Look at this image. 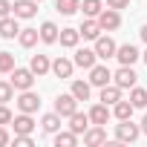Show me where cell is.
Listing matches in <instances>:
<instances>
[{"instance_id":"1","label":"cell","mask_w":147,"mask_h":147,"mask_svg":"<svg viewBox=\"0 0 147 147\" xmlns=\"http://www.w3.org/2000/svg\"><path fill=\"white\" fill-rule=\"evenodd\" d=\"M138 136H141V124H133V118H127V121H118V124H115V141L133 144Z\"/></svg>"},{"instance_id":"2","label":"cell","mask_w":147,"mask_h":147,"mask_svg":"<svg viewBox=\"0 0 147 147\" xmlns=\"http://www.w3.org/2000/svg\"><path fill=\"white\" fill-rule=\"evenodd\" d=\"M136 81H138V75H136V69H133V66H124V63H121V66L113 72V84H118L121 90H133Z\"/></svg>"},{"instance_id":"3","label":"cell","mask_w":147,"mask_h":147,"mask_svg":"<svg viewBox=\"0 0 147 147\" xmlns=\"http://www.w3.org/2000/svg\"><path fill=\"white\" fill-rule=\"evenodd\" d=\"M32 84H35V72L32 69H23V66H15L12 69V87L15 90H32Z\"/></svg>"},{"instance_id":"4","label":"cell","mask_w":147,"mask_h":147,"mask_svg":"<svg viewBox=\"0 0 147 147\" xmlns=\"http://www.w3.org/2000/svg\"><path fill=\"white\" fill-rule=\"evenodd\" d=\"M75 110H78V98L72 95V92H66V95H58V98H55V113H58L61 118H69Z\"/></svg>"},{"instance_id":"5","label":"cell","mask_w":147,"mask_h":147,"mask_svg":"<svg viewBox=\"0 0 147 147\" xmlns=\"http://www.w3.org/2000/svg\"><path fill=\"white\" fill-rule=\"evenodd\" d=\"M115 52H118V46H115V40H113L110 35H98V38H95V55H98V58L110 61V58H115Z\"/></svg>"},{"instance_id":"6","label":"cell","mask_w":147,"mask_h":147,"mask_svg":"<svg viewBox=\"0 0 147 147\" xmlns=\"http://www.w3.org/2000/svg\"><path fill=\"white\" fill-rule=\"evenodd\" d=\"M98 23H101V29L104 32H115L118 26H121V15H118V9H104L101 15H98Z\"/></svg>"},{"instance_id":"7","label":"cell","mask_w":147,"mask_h":147,"mask_svg":"<svg viewBox=\"0 0 147 147\" xmlns=\"http://www.w3.org/2000/svg\"><path fill=\"white\" fill-rule=\"evenodd\" d=\"M38 107H40V95L32 92V90H23L20 98H18V110L20 113H38Z\"/></svg>"},{"instance_id":"8","label":"cell","mask_w":147,"mask_h":147,"mask_svg":"<svg viewBox=\"0 0 147 147\" xmlns=\"http://www.w3.org/2000/svg\"><path fill=\"white\" fill-rule=\"evenodd\" d=\"M90 84L92 87H107V84H113V72L107 69V66H101V63H95L92 69H90Z\"/></svg>"},{"instance_id":"9","label":"cell","mask_w":147,"mask_h":147,"mask_svg":"<svg viewBox=\"0 0 147 147\" xmlns=\"http://www.w3.org/2000/svg\"><path fill=\"white\" fill-rule=\"evenodd\" d=\"M15 18H20V20H29V18H35L38 15V0H15Z\"/></svg>"},{"instance_id":"10","label":"cell","mask_w":147,"mask_h":147,"mask_svg":"<svg viewBox=\"0 0 147 147\" xmlns=\"http://www.w3.org/2000/svg\"><path fill=\"white\" fill-rule=\"evenodd\" d=\"M115 58H118V63H124V66H133V63L141 58V52H138L133 43H121V46H118V52H115Z\"/></svg>"},{"instance_id":"11","label":"cell","mask_w":147,"mask_h":147,"mask_svg":"<svg viewBox=\"0 0 147 147\" xmlns=\"http://www.w3.org/2000/svg\"><path fill=\"white\" fill-rule=\"evenodd\" d=\"M12 124H15V136H32V130H35L32 113H20V115H15Z\"/></svg>"},{"instance_id":"12","label":"cell","mask_w":147,"mask_h":147,"mask_svg":"<svg viewBox=\"0 0 147 147\" xmlns=\"http://www.w3.org/2000/svg\"><path fill=\"white\" fill-rule=\"evenodd\" d=\"M90 124H92V121H90V113L84 115V113L75 110V113L69 115V130H72V133H78V136H84V133L90 130Z\"/></svg>"},{"instance_id":"13","label":"cell","mask_w":147,"mask_h":147,"mask_svg":"<svg viewBox=\"0 0 147 147\" xmlns=\"http://www.w3.org/2000/svg\"><path fill=\"white\" fill-rule=\"evenodd\" d=\"M107 141V130L101 127V124H92L87 133H84V144H90V147H98V144H104Z\"/></svg>"},{"instance_id":"14","label":"cell","mask_w":147,"mask_h":147,"mask_svg":"<svg viewBox=\"0 0 147 147\" xmlns=\"http://www.w3.org/2000/svg\"><path fill=\"white\" fill-rule=\"evenodd\" d=\"M18 35H20L18 18H0V38H6V40H15Z\"/></svg>"},{"instance_id":"15","label":"cell","mask_w":147,"mask_h":147,"mask_svg":"<svg viewBox=\"0 0 147 147\" xmlns=\"http://www.w3.org/2000/svg\"><path fill=\"white\" fill-rule=\"evenodd\" d=\"M110 115H113V113H110V104H104V101L95 104V107H90V121H92V124H101V127H104V124L110 121Z\"/></svg>"},{"instance_id":"16","label":"cell","mask_w":147,"mask_h":147,"mask_svg":"<svg viewBox=\"0 0 147 147\" xmlns=\"http://www.w3.org/2000/svg\"><path fill=\"white\" fill-rule=\"evenodd\" d=\"M72 69H75V61H69V58H58V61H52V72L58 78H72Z\"/></svg>"},{"instance_id":"17","label":"cell","mask_w":147,"mask_h":147,"mask_svg":"<svg viewBox=\"0 0 147 147\" xmlns=\"http://www.w3.org/2000/svg\"><path fill=\"white\" fill-rule=\"evenodd\" d=\"M95 61H98L95 49H78L75 52V66H81V69H92Z\"/></svg>"},{"instance_id":"18","label":"cell","mask_w":147,"mask_h":147,"mask_svg":"<svg viewBox=\"0 0 147 147\" xmlns=\"http://www.w3.org/2000/svg\"><path fill=\"white\" fill-rule=\"evenodd\" d=\"M61 46H66V49H75L78 46V40H81V29H72V26H66V29H61Z\"/></svg>"},{"instance_id":"19","label":"cell","mask_w":147,"mask_h":147,"mask_svg":"<svg viewBox=\"0 0 147 147\" xmlns=\"http://www.w3.org/2000/svg\"><path fill=\"white\" fill-rule=\"evenodd\" d=\"M29 69H32L35 75L40 78V75H46V72H52V61H49L46 55H32V63H29Z\"/></svg>"},{"instance_id":"20","label":"cell","mask_w":147,"mask_h":147,"mask_svg":"<svg viewBox=\"0 0 147 147\" xmlns=\"http://www.w3.org/2000/svg\"><path fill=\"white\" fill-rule=\"evenodd\" d=\"M104 29H101V23H98V18H87L84 23H81V35L87 38V40H95L98 35H101Z\"/></svg>"},{"instance_id":"21","label":"cell","mask_w":147,"mask_h":147,"mask_svg":"<svg viewBox=\"0 0 147 147\" xmlns=\"http://www.w3.org/2000/svg\"><path fill=\"white\" fill-rule=\"evenodd\" d=\"M58 38H61V29H58L52 20L40 23V40H43V43H58Z\"/></svg>"},{"instance_id":"22","label":"cell","mask_w":147,"mask_h":147,"mask_svg":"<svg viewBox=\"0 0 147 147\" xmlns=\"http://www.w3.org/2000/svg\"><path fill=\"white\" fill-rule=\"evenodd\" d=\"M18 40H20V46H23V49H32V46L40 40V29H20Z\"/></svg>"},{"instance_id":"23","label":"cell","mask_w":147,"mask_h":147,"mask_svg":"<svg viewBox=\"0 0 147 147\" xmlns=\"http://www.w3.org/2000/svg\"><path fill=\"white\" fill-rule=\"evenodd\" d=\"M101 101L104 104H115V101H121V87L118 84H107V87H101Z\"/></svg>"},{"instance_id":"24","label":"cell","mask_w":147,"mask_h":147,"mask_svg":"<svg viewBox=\"0 0 147 147\" xmlns=\"http://www.w3.org/2000/svg\"><path fill=\"white\" fill-rule=\"evenodd\" d=\"M40 127H43V133L55 136V133L61 130V115H58V113H46V115L40 118Z\"/></svg>"},{"instance_id":"25","label":"cell","mask_w":147,"mask_h":147,"mask_svg":"<svg viewBox=\"0 0 147 147\" xmlns=\"http://www.w3.org/2000/svg\"><path fill=\"white\" fill-rule=\"evenodd\" d=\"M81 12L84 18H98L104 12V0H81Z\"/></svg>"},{"instance_id":"26","label":"cell","mask_w":147,"mask_h":147,"mask_svg":"<svg viewBox=\"0 0 147 147\" xmlns=\"http://www.w3.org/2000/svg\"><path fill=\"white\" fill-rule=\"evenodd\" d=\"M133 110H136V107H133L130 101H115V104H113V115H115L118 121H127V118H133Z\"/></svg>"},{"instance_id":"27","label":"cell","mask_w":147,"mask_h":147,"mask_svg":"<svg viewBox=\"0 0 147 147\" xmlns=\"http://www.w3.org/2000/svg\"><path fill=\"white\" fill-rule=\"evenodd\" d=\"M75 144H78V133H72V130L55 133V147H75Z\"/></svg>"},{"instance_id":"28","label":"cell","mask_w":147,"mask_h":147,"mask_svg":"<svg viewBox=\"0 0 147 147\" xmlns=\"http://www.w3.org/2000/svg\"><path fill=\"white\" fill-rule=\"evenodd\" d=\"M90 87H92L90 81H72V90L69 92L75 95L78 101H90Z\"/></svg>"},{"instance_id":"29","label":"cell","mask_w":147,"mask_h":147,"mask_svg":"<svg viewBox=\"0 0 147 147\" xmlns=\"http://www.w3.org/2000/svg\"><path fill=\"white\" fill-rule=\"evenodd\" d=\"M130 104H133L136 110H144V107H147V90L133 87V90H130Z\"/></svg>"},{"instance_id":"30","label":"cell","mask_w":147,"mask_h":147,"mask_svg":"<svg viewBox=\"0 0 147 147\" xmlns=\"http://www.w3.org/2000/svg\"><path fill=\"white\" fill-rule=\"evenodd\" d=\"M55 9L61 15H75L81 9V0H55Z\"/></svg>"},{"instance_id":"31","label":"cell","mask_w":147,"mask_h":147,"mask_svg":"<svg viewBox=\"0 0 147 147\" xmlns=\"http://www.w3.org/2000/svg\"><path fill=\"white\" fill-rule=\"evenodd\" d=\"M15 98V87H12V81H0V104H9Z\"/></svg>"},{"instance_id":"32","label":"cell","mask_w":147,"mask_h":147,"mask_svg":"<svg viewBox=\"0 0 147 147\" xmlns=\"http://www.w3.org/2000/svg\"><path fill=\"white\" fill-rule=\"evenodd\" d=\"M15 69V55L12 52H0V72H12Z\"/></svg>"},{"instance_id":"33","label":"cell","mask_w":147,"mask_h":147,"mask_svg":"<svg viewBox=\"0 0 147 147\" xmlns=\"http://www.w3.org/2000/svg\"><path fill=\"white\" fill-rule=\"evenodd\" d=\"M12 118H15L12 110H9L6 104H0V124H12Z\"/></svg>"},{"instance_id":"34","label":"cell","mask_w":147,"mask_h":147,"mask_svg":"<svg viewBox=\"0 0 147 147\" xmlns=\"http://www.w3.org/2000/svg\"><path fill=\"white\" fill-rule=\"evenodd\" d=\"M15 9V3H9V0H0V18H9Z\"/></svg>"},{"instance_id":"35","label":"cell","mask_w":147,"mask_h":147,"mask_svg":"<svg viewBox=\"0 0 147 147\" xmlns=\"http://www.w3.org/2000/svg\"><path fill=\"white\" fill-rule=\"evenodd\" d=\"M15 147H32V136H15Z\"/></svg>"},{"instance_id":"36","label":"cell","mask_w":147,"mask_h":147,"mask_svg":"<svg viewBox=\"0 0 147 147\" xmlns=\"http://www.w3.org/2000/svg\"><path fill=\"white\" fill-rule=\"evenodd\" d=\"M12 141V136H9V130H6V124H0V147H6Z\"/></svg>"},{"instance_id":"37","label":"cell","mask_w":147,"mask_h":147,"mask_svg":"<svg viewBox=\"0 0 147 147\" xmlns=\"http://www.w3.org/2000/svg\"><path fill=\"white\" fill-rule=\"evenodd\" d=\"M107 6H110V9H127L130 0H107Z\"/></svg>"},{"instance_id":"38","label":"cell","mask_w":147,"mask_h":147,"mask_svg":"<svg viewBox=\"0 0 147 147\" xmlns=\"http://www.w3.org/2000/svg\"><path fill=\"white\" fill-rule=\"evenodd\" d=\"M138 35H141V40H144V43H147V23H144V26H141V32H138Z\"/></svg>"},{"instance_id":"39","label":"cell","mask_w":147,"mask_h":147,"mask_svg":"<svg viewBox=\"0 0 147 147\" xmlns=\"http://www.w3.org/2000/svg\"><path fill=\"white\" fill-rule=\"evenodd\" d=\"M141 133H144V136H147V115H144V118H141Z\"/></svg>"},{"instance_id":"40","label":"cell","mask_w":147,"mask_h":147,"mask_svg":"<svg viewBox=\"0 0 147 147\" xmlns=\"http://www.w3.org/2000/svg\"><path fill=\"white\" fill-rule=\"evenodd\" d=\"M141 58H144V63H147V52H144V55H141Z\"/></svg>"},{"instance_id":"41","label":"cell","mask_w":147,"mask_h":147,"mask_svg":"<svg viewBox=\"0 0 147 147\" xmlns=\"http://www.w3.org/2000/svg\"><path fill=\"white\" fill-rule=\"evenodd\" d=\"M38 3H40V0H38Z\"/></svg>"}]
</instances>
